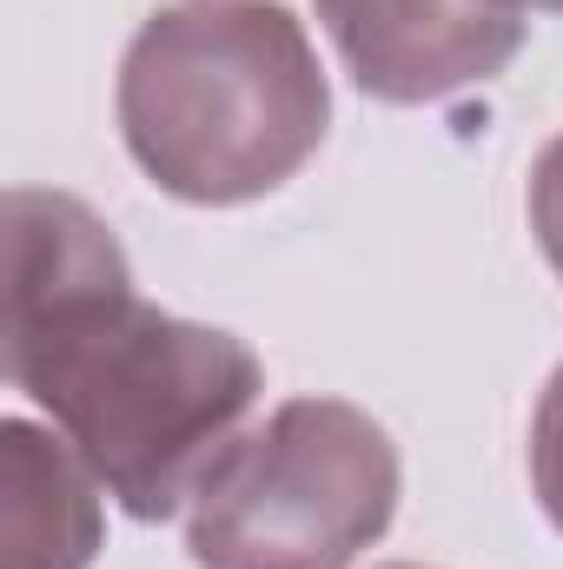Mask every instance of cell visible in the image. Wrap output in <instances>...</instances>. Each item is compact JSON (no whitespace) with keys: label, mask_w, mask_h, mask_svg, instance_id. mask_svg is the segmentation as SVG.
<instances>
[{"label":"cell","mask_w":563,"mask_h":569,"mask_svg":"<svg viewBox=\"0 0 563 569\" xmlns=\"http://www.w3.org/2000/svg\"><path fill=\"white\" fill-rule=\"evenodd\" d=\"M7 378L140 523L199 490L259 398V358L233 331L140 305L113 232L33 186L7 192Z\"/></svg>","instance_id":"obj_1"},{"label":"cell","mask_w":563,"mask_h":569,"mask_svg":"<svg viewBox=\"0 0 563 569\" xmlns=\"http://www.w3.org/2000/svg\"><path fill=\"white\" fill-rule=\"evenodd\" d=\"M332 93L305 27L273 0H192L120 60V133L140 172L192 206L285 186L325 140Z\"/></svg>","instance_id":"obj_2"},{"label":"cell","mask_w":563,"mask_h":569,"mask_svg":"<svg viewBox=\"0 0 563 569\" xmlns=\"http://www.w3.org/2000/svg\"><path fill=\"white\" fill-rule=\"evenodd\" d=\"M398 510V450L358 405L292 398L192 490L199 569H345Z\"/></svg>","instance_id":"obj_3"},{"label":"cell","mask_w":563,"mask_h":569,"mask_svg":"<svg viewBox=\"0 0 563 569\" xmlns=\"http://www.w3.org/2000/svg\"><path fill=\"white\" fill-rule=\"evenodd\" d=\"M318 20L352 80L392 107L477 87L524 47V13L497 0H318Z\"/></svg>","instance_id":"obj_4"},{"label":"cell","mask_w":563,"mask_h":569,"mask_svg":"<svg viewBox=\"0 0 563 569\" xmlns=\"http://www.w3.org/2000/svg\"><path fill=\"white\" fill-rule=\"evenodd\" d=\"M93 463L33 425L0 430V550L7 569H87L100 543Z\"/></svg>","instance_id":"obj_5"},{"label":"cell","mask_w":563,"mask_h":569,"mask_svg":"<svg viewBox=\"0 0 563 569\" xmlns=\"http://www.w3.org/2000/svg\"><path fill=\"white\" fill-rule=\"evenodd\" d=\"M531 477H537V497H544L551 523L563 530V365L544 385V405H537V425H531Z\"/></svg>","instance_id":"obj_6"},{"label":"cell","mask_w":563,"mask_h":569,"mask_svg":"<svg viewBox=\"0 0 563 569\" xmlns=\"http://www.w3.org/2000/svg\"><path fill=\"white\" fill-rule=\"evenodd\" d=\"M531 232H537L544 259L557 266V279H563V140H551L537 152V172H531Z\"/></svg>","instance_id":"obj_7"},{"label":"cell","mask_w":563,"mask_h":569,"mask_svg":"<svg viewBox=\"0 0 563 569\" xmlns=\"http://www.w3.org/2000/svg\"><path fill=\"white\" fill-rule=\"evenodd\" d=\"M497 7H517V13L524 7H551V13H563V0H497Z\"/></svg>","instance_id":"obj_8"},{"label":"cell","mask_w":563,"mask_h":569,"mask_svg":"<svg viewBox=\"0 0 563 569\" xmlns=\"http://www.w3.org/2000/svg\"><path fill=\"white\" fill-rule=\"evenodd\" d=\"M392 569H418V563H392Z\"/></svg>","instance_id":"obj_9"}]
</instances>
